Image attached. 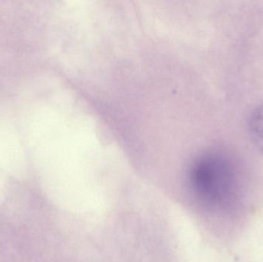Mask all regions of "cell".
<instances>
[{
  "label": "cell",
  "instance_id": "2",
  "mask_svg": "<svg viewBox=\"0 0 263 262\" xmlns=\"http://www.w3.org/2000/svg\"><path fill=\"white\" fill-rule=\"evenodd\" d=\"M249 131L255 146L263 153V104L252 112L249 118Z\"/></svg>",
  "mask_w": 263,
  "mask_h": 262
},
{
  "label": "cell",
  "instance_id": "1",
  "mask_svg": "<svg viewBox=\"0 0 263 262\" xmlns=\"http://www.w3.org/2000/svg\"><path fill=\"white\" fill-rule=\"evenodd\" d=\"M196 183L203 195L215 204H225L235 194L234 174L228 162L218 156L204 158L196 171Z\"/></svg>",
  "mask_w": 263,
  "mask_h": 262
}]
</instances>
